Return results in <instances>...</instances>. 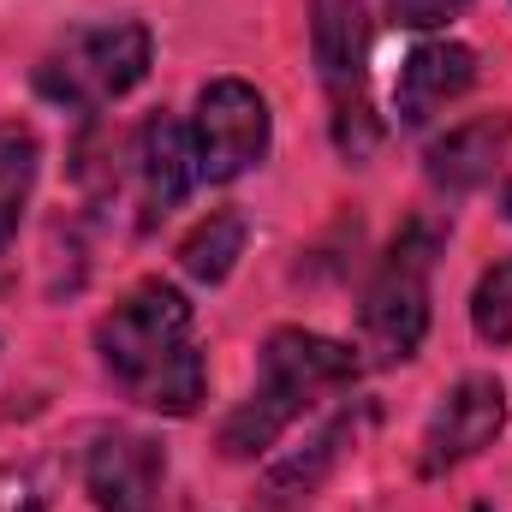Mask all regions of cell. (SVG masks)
Returning <instances> with one entry per match:
<instances>
[{"label": "cell", "mask_w": 512, "mask_h": 512, "mask_svg": "<svg viewBox=\"0 0 512 512\" xmlns=\"http://www.w3.org/2000/svg\"><path fill=\"white\" fill-rule=\"evenodd\" d=\"M96 352L114 387L161 411V417H191L203 399V352L191 340V304L167 280H143L102 316Z\"/></svg>", "instance_id": "1"}, {"label": "cell", "mask_w": 512, "mask_h": 512, "mask_svg": "<svg viewBox=\"0 0 512 512\" xmlns=\"http://www.w3.org/2000/svg\"><path fill=\"white\" fill-rule=\"evenodd\" d=\"M358 376L352 346L310 334V328H274L262 346V376H256L251 399L221 423V453L227 459H256L268 453L328 387H346Z\"/></svg>", "instance_id": "2"}, {"label": "cell", "mask_w": 512, "mask_h": 512, "mask_svg": "<svg viewBox=\"0 0 512 512\" xmlns=\"http://www.w3.org/2000/svg\"><path fill=\"white\" fill-rule=\"evenodd\" d=\"M435 227L411 221L393 245H387L382 268L364 286V346L376 364H405L417 358L423 334H429V268H435Z\"/></svg>", "instance_id": "3"}, {"label": "cell", "mask_w": 512, "mask_h": 512, "mask_svg": "<svg viewBox=\"0 0 512 512\" xmlns=\"http://www.w3.org/2000/svg\"><path fill=\"white\" fill-rule=\"evenodd\" d=\"M149 72V30L143 24H96L78 30L72 42H60L54 54H42L36 66V90L54 108H108L114 96H126L131 84H143Z\"/></svg>", "instance_id": "4"}, {"label": "cell", "mask_w": 512, "mask_h": 512, "mask_svg": "<svg viewBox=\"0 0 512 512\" xmlns=\"http://www.w3.org/2000/svg\"><path fill=\"white\" fill-rule=\"evenodd\" d=\"M310 42H316V66L334 102V137L346 155H364L376 143L370 102H364V60H370L364 0H310Z\"/></svg>", "instance_id": "5"}, {"label": "cell", "mask_w": 512, "mask_h": 512, "mask_svg": "<svg viewBox=\"0 0 512 512\" xmlns=\"http://www.w3.org/2000/svg\"><path fill=\"white\" fill-rule=\"evenodd\" d=\"M262 155H268V102L256 96L245 78H215L197 96V120H191L197 179L227 185V179L251 173Z\"/></svg>", "instance_id": "6"}, {"label": "cell", "mask_w": 512, "mask_h": 512, "mask_svg": "<svg viewBox=\"0 0 512 512\" xmlns=\"http://www.w3.org/2000/svg\"><path fill=\"white\" fill-rule=\"evenodd\" d=\"M501 429H507V387L495 382V376H465V382H453L441 393L429 429H423V453H417L423 477H441V471L477 459L483 447H495Z\"/></svg>", "instance_id": "7"}, {"label": "cell", "mask_w": 512, "mask_h": 512, "mask_svg": "<svg viewBox=\"0 0 512 512\" xmlns=\"http://www.w3.org/2000/svg\"><path fill=\"white\" fill-rule=\"evenodd\" d=\"M161 477H167L161 441L137 429H102L90 441L84 483H90L96 512H161Z\"/></svg>", "instance_id": "8"}, {"label": "cell", "mask_w": 512, "mask_h": 512, "mask_svg": "<svg viewBox=\"0 0 512 512\" xmlns=\"http://www.w3.org/2000/svg\"><path fill=\"white\" fill-rule=\"evenodd\" d=\"M477 84V54L465 42H423L411 48V60L399 66L393 84V114L399 126H429L447 102H459Z\"/></svg>", "instance_id": "9"}, {"label": "cell", "mask_w": 512, "mask_h": 512, "mask_svg": "<svg viewBox=\"0 0 512 512\" xmlns=\"http://www.w3.org/2000/svg\"><path fill=\"white\" fill-rule=\"evenodd\" d=\"M364 423H370V411L358 405V411H340L304 453H292L286 465H274L268 477H262V489H256L251 512H304L316 501V489L328 483V471L340 465V453L364 435Z\"/></svg>", "instance_id": "10"}, {"label": "cell", "mask_w": 512, "mask_h": 512, "mask_svg": "<svg viewBox=\"0 0 512 512\" xmlns=\"http://www.w3.org/2000/svg\"><path fill=\"white\" fill-rule=\"evenodd\" d=\"M191 179H197V161H191L185 126L173 114H149L143 131H137V203H143V221L179 209Z\"/></svg>", "instance_id": "11"}, {"label": "cell", "mask_w": 512, "mask_h": 512, "mask_svg": "<svg viewBox=\"0 0 512 512\" xmlns=\"http://www.w3.org/2000/svg\"><path fill=\"white\" fill-rule=\"evenodd\" d=\"M507 143H512V114H483L471 126H453L447 137H435L429 155H423V173L441 191H477L507 161Z\"/></svg>", "instance_id": "12"}, {"label": "cell", "mask_w": 512, "mask_h": 512, "mask_svg": "<svg viewBox=\"0 0 512 512\" xmlns=\"http://www.w3.org/2000/svg\"><path fill=\"white\" fill-rule=\"evenodd\" d=\"M36 161H42L36 131L24 120H0V251L18 233V215H24L30 191H36Z\"/></svg>", "instance_id": "13"}, {"label": "cell", "mask_w": 512, "mask_h": 512, "mask_svg": "<svg viewBox=\"0 0 512 512\" xmlns=\"http://www.w3.org/2000/svg\"><path fill=\"white\" fill-rule=\"evenodd\" d=\"M239 256H245V215L221 209V215H209L203 227H191V233H185V245H179V268H185L191 280L215 286V280H227V274H233V262H239Z\"/></svg>", "instance_id": "14"}, {"label": "cell", "mask_w": 512, "mask_h": 512, "mask_svg": "<svg viewBox=\"0 0 512 512\" xmlns=\"http://www.w3.org/2000/svg\"><path fill=\"white\" fill-rule=\"evenodd\" d=\"M471 328L489 346H512V262H495L471 292Z\"/></svg>", "instance_id": "15"}, {"label": "cell", "mask_w": 512, "mask_h": 512, "mask_svg": "<svg viewBox=\"0 0 512 512\" xmlns=\"http://www.w3.org/2000/svg\"><path fill=\"white\" fill-rule=\"evenodd\" d=\"M459 12H465V0H393V18L411 24V30H423V24H447V18H459Z\"/></svg>", "instance_id": "16"}, {"label": "cell", "mask_w": 512, "mask_h": 512, "mask_svg": "<svg viewBox=\"0 0 512 512\" xmlns=\"http://www.w3.org/2000/svg\"><path fill=\"white\" fill-rule=\"evenodd\" d=\"M0 512H42V489L30 471H0Z\"/></svg>", "instance_id": "17"}, {"label": "cell", "mask_w": 512, "mask_h": 512, "mask_svg": "<svg viewBox=\"0 0 512 512\" xmlns=\"http://www.w3.org/2000/svg\"><path fill=\"white\" fill-rule=\"evenodd\" d=\"M501 215L512 221V179H507V191H501Z\"/></svg>", "instance_id": "18"}, {"label": "cell", "mask_w": 512, "mask_h": 512, "mask_svg": "<svg viewBox=\"0 0 512 512\" xmlns=\"http://www.w3.org/2000/svg\"><path fill=\"white\" fill-rule=\"evenodd\" d=\"M477 512H489V507H477Z\"/></svg>", "instance_id": "19"}]
</instances>
